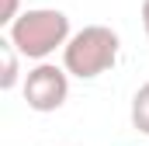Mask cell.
Here are the masks:
<instances>
[{
    "instance_id": "obj_6",
    "label": "cell",
    "mask_w": 149,
    "mask_h": 146,
    "mask_svg": "<svg viewBox=\"0 0 149 146\" xmlns=\"http://www.w3.org/2000/svg\"><path fill=\"white\" fill-rule=\"evenodd\" d=\"M17 7H21V0H3V14H0V25H3V28H10V25L21 18Z\"/></svg>"
},
{
    "instance_id": "obj_4",
    "label": "cell",
    "mask_w": 149,
    "mask_h": 146,
    "mask_svg": "<svg viewBox=\"0 0 149 146\" xmlns=\"http://www.w3.org/2000/svg\"><path fill=\"white\" fill-rule=\"evenodd\" d=\"M17 56H21V52L3 38V42H0V63H3V73H0V91H14V87H17V77H21V73H17Z\"/></svg>"
},
{
    "instance_id": "obj_2",
    "label": "cell",
    "mask_w": 149,
    "mask_h": 146,
    "mask_svg": "<svg viewBox=\"0 0 149 146\" xmlns=\"http://www.w3.org/2000/svg\"><path fill=\"white\" fill-rule=\"evenodd\" d=\"M118 49L121 38L108 25H87L73 32V38L63 49V70L76 80H97L101 73H108L118 63Z\"/></svg>"
},
{
    "instance_id": "obj_5",
    "label": "cell",
    "mask_w": 149,
    "mask_h": 146,
    "mask_svg": "<svg viewBox=\"0 0 149 146\" xmlns=\"http://www.w3.org/2000/svg\"><path fill=\"white\" fill-rule=\"evenodd\" d=\"M128 118H132V129L149 136V84H142L132 98V108H128Z\"/></svg>"
},
{
    "instance_id": "obj_1",
    "label": "cell",
    "mask_w": 149,
    "mask_h": 146,
    "mask_svg": "<svg viewBox=\"0 0 149 146\" xmlns=\"http://www.w3.org/2000/svg\"><path fill=\"white\" fill-rule=\"evenodd\" d=\"M70 38H73L70 18L56 7H31L7 28V42L24 59H38V63H45L56 49H66Z\"/></svg>"
},
{
    "instance_id": "obj_3",
    "label": "cell",
    "mask_w": 149,
    "mask_h": 146,
    "mask_svg": "<svg viewBox=\"0 0 149 146\" xmlns=\"http://www.w3.org/2000/svg\"><path fill=\"white\" fill-rule=\"evenodd\" d=\"M70 98V73L56 63H38L24 73V105L38 115L59 111Z\"/></svg>"
},
{
    "instance_id": "obj_7",
    "label": "cell",
    "mask_w": 149,
    "mask_h": 146,
    "mask_svg": "<svg viewBox=\"0 0 149 146\" xmlns=\"http://www.w3.org/2000/svg\"><path fill=\"white\" fill-rule=\"evenodd\" d=\"M142 28H146V35H149V0H142Z\"/></svg>"
}]
</instances>
